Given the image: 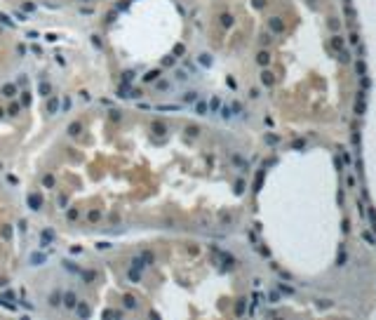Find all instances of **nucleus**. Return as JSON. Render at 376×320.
Segmentation results:
<instances>
[{
    "mask_svg": "<svg viewBox=\"0 0 376 320\" xmlns=\"http://www.w3.org/2000/svg\"><path fill=\"white\" fill-rule=\"evenodd\" d=\"M16 111H19V104H12V106H10V111H7V113H12V115H14Z\"/></svg>",
    "mask_w": 376,
    "mask_h": 320,
    "instance_id": "obj_15",
    "label": "nucleus"
},
{
    "mask_svg": "<svg viewBox=\"0 0 376 320\" xmlns=\"http://www.w3.org/2000/svg\"><path fill=\"white\" fill-rule=\"evenodd\" d=\"M40 92H43V94H47V92H49V87H47V82H40Z\"/></svg>",
    "mask_w": 376,
    "mask_h": 320,
    "instance_id": "obj_14",
    "label": "nucleus"
},
{
    "mask_svg": "<svg viewBox=\"0 0 376 320\" xmlns=\"http://www.w3.org/2000/svg\"><path fill=\"white\" fill-rule=\"evenodd\" d=\"M268 59H270L268 54H266V52H261V54H259V64H268Z\"/></svg>",
    "mask_w": 376,
    "mask_h": 320,
    "instance_id": "obj_6",
    "label": "nucleus"
},
{
    "mask_svg": "<svg viewBox=\"0 0 376 320\" xmlns=\"http://www.w3.org/2000/svg\"><path fill=\"white\" fill-rule=\"evenodd\" d=\"M82 278H85V280H94L96 273H94V271H87V273H82Z\"/></svg>",
    "mask_w": 376,
    "mask_h": 320,
    "instance_id": "obj_8",
    "label": "nucleus"
},
{
    "mask_svg": "<svg viewBox=\"0 0 376 320\" xmlns=\"http://www.w3.org/2000/svg\"><path fill=\"white\" fill-rule=\"evenodd\" d=\"M78 313H80V315H87V313H90V308H87L85 304H80V306H78Z\"/></svg>",
    "mask_w": 376,
    "mask_h": 320,
    "instance_id": "obj_7",
    "label": "nucleus"
},
{
    "mask_svg": "<svg viewBox=\"0 0 376 320\" xmlns=\"http://www.w3.org/2000/svg\"><path fill=\"white\" fill-rule=\"evenodd\" d=\"M68 132H71V134H78V132H80V125H78V123H73V125L68 127Z\"/></svg>",
    "mask_w": 376,
    "mask_h": 320,
    "instance_id": "obj_9",
    "label": "nucleus"
},
{
    "mask_svg": "<svg viewBox=\"0 0 376 320\" xmlns=\"http://www.w3.org/2000/svg\"><path fill=\"white\" fill-rule=\"evenodd\" d=\"M270 28H273V31H282V24L277 21V19H270Z\"/></svg>",
    "mask_w": 376,
    "mask_h": 320,
    "instance_id": "obj_5",
    "label": "nucleus"
},
{
    "mask_svg": "<svg viewBox=\"0 0 376 320\" xmlns=\"http://www.w3.org/2000/svg\"><path fill=\"white\" fill-rule=\"evenodd\" d=\"M28 205H33L31 209H40V205H43V198L38 195V193H33V195H28Z\"/></svg>",
    "mask_w": 376,
    "mask_h": 320,
    "instance_id": "obj_2",
    "label": "nucleus"
},
{
    "mask_svg": "<svg viewBox=\"0 0 376 320\" xmlns=\"http://www.w3.org/2000/svg\"><path fill=\"white\" fill-rule=\"evenodd\" d=\"M221 21H223V26H230V24H233V19H230L228 14H223V16H221Z\"/></svg>",
    "mask_w": 376,
    "mask_h": 320,
    "instance_id": "obj_10",
    "label": "nucleus"
},
{
    "mask_svg": "<svg viewBox=\"0 0 376 320\" xmlns=\"http://www.w3.org/2000/svg\"><path fill=\"white\" fill-rule=\"evenodd\" d=\"M43 184H45V186H52V184H54V179H52V176H45V179H43Z\"/></svg>",
    "mask_w": 376,
    "mask_h": 320,
    "instance_id": "obj_13",
    "label": "nucleus"
},
{
    "mask_svg": "<svg viewBox=\"0 0 376 320\" xmlns=\"http://www.w3.org/2000/svg\"><path fill=\"white\" fill-rule=\"evenodd\" d=\"M155 78H158V71H151V73L146 75V78H143V80H148V82H151V80H155Z\"/></svg>",
    "mask_w": 376,
    "mask_h": 320,
    "instance_id": "obj_11",
    "label": "nucleus"
},
{
    "mask_svg": "<svg viewBox=\"0 0 376 320\" xmlns=\"http://www.w3.org/2000/svg\"><path fill=\"white\" fill-rule=\"evenodd\" d=\"M2 96H10V99H14L16 96V85H2Z\"/></svg>",
    "mask_w": 376,
    "mask_h": 320,
    "instance_id": "obj_1",
    "label": "nucleus"
},
{
    "mask_svg": "<svg viewBox=\"0 0 376 320\" xmlns=\"http://www.w3.org/2000/svg\"><path fill=\"white\" fill-rule=\"evenodd\" d=\"M122 301H125V306H127V308H137V299H134V297H129V294H127L125 299H122Z\"/></svg>",
    "mask_w": 376,
    "mask_h": 320,
    "instance_id": "obj_4",
    "label": "nucleus"
},
{
    "mask_svg": "<svg viewBox=\"0 0 376 320\" xmlns=\"http://www.w3.org/2000/svg\"><path fill=\"white\" fill-rule=\"evenodd\" d=\"M263 82H266V85H273V78H270V73H263Z\"/></svg>",
    "mask_w": 376,
    "mask_h": 320,
    "instance_id": "obj_12",
    "label": "nucleus"
},
{
    "mask_svg": "<svg viewBox=\"0 0 376 320\" xmlns=\"http://www.w3.org/2000/svg\"><path fill=\"white\" fill-rule=\"evenodd\" d=\"M64 304L68 306V308H73V306L78 304V301H75V294H73V292H66V294H64Z\"/></svg>",
    "mask_w": 376,
    "mask_h": 320,
    "instance_id": "obj_3",
    "label": "nucleus"
}]
</instances>
